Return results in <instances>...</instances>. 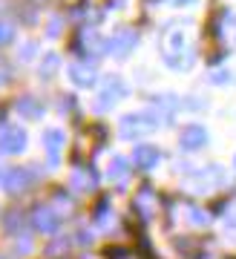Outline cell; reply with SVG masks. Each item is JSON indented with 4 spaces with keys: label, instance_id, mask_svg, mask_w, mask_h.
<instances>
[{
    "label": "cell",
    "instance_id": "1",
    "mask_svg": "<svg viewBox=\"0 0 236 259\" xmlns=\"http://www.w3.org/2000/svg\"><path fill=\"white\" fill-rule=\"evenodd\" d=\"M162 121H159V115H155L153 110L150 112H130V115H124V118L118 121V133H121V139H138V136H147V133H153L155 127H159Z\"/></svg>",
    "mask_w": 236,
    "mask_h": 259
},
{
    "label": "cell",
    "instance_id": "2",
    "mask_svg": "<svg viewBox=\"0 0 236 259\" xmlns=\"http://www.w3.org/2000/svg\"><path fill=\"white\" fill-rule=\"evenodd\" d=\"M32 225H35L41 233H55V231H61L64 219H61V213L55 210V207H49V204H37L35 210H32Z\"/></svg>",
    "mask_w": 236,
    "mask_h": 259
},
{
    "label": "cell",
    "instance_id": "3",
    "mask_svg": "<svg viewBox=\"0 0 236 259\" xmlns=\"http://www.w3.org/2000/svg\"><path fill=\"white\" fill-rule=\"evenodd\" d=\"M26 150V130L23 127H12V124H3L0 130V153H23Z\"/></svg>",
    "mask_w": 236,
    "mask_h": 259
},
{
    "label": "cell",
    "instance_id": "4",
    "mask_svg": "<svg viewBox=\"0 0 236 259\" xmlns=\"http://www.w3.org/2000/svg\"><path fill=\"white\" fill-rule=\"evenodd\" d=\"M124 93H127V87H124V81L121 78H107L104 81V90H101V95H98V104H95V110H109L115 101H121L124 98Z\"/></svg>",
    "mask_w": 236,
    "mask_h": 259
},
{
    "label": "cell",
    "instance_id": "5",
    "mask_svg": "<svg viewBox=\"0 0 236 259\" xmlns=\"http://www.w3.org/2000/svg\"><path fill=\"white\" fill-rule=\"evenodd\" d=\"M66 139H64V133L58 127H49L44 130V150H46V158H49V164L58 167L61 164V150H64Z\"/></svg>",
    "mask_w": 236,
    "mask_h": 259
},
{
    "label": "cell",
    "instance_id": "6",
    "mask_svg": "<svg viewBox=\"0 0 236 259\" xmlns=\"http://www.w3.org/2000/svg\"><path fill=\"white\" fill-rule=\"evenodd\" d=\"M136 40H138V37H136V32H133V29H121L118 35H112L107 40V49L115 58H127L130 52L136 49Z\"/></svg>",
    "mask_w": 236,
    "mask_h": 259
},
{
    "label": "cell",
    "instance_id": "7",
    "mask_svg": "<svg viewBox=\"0 0 236 259\" xmlns=\"http://www.w3.org/2000/svg\"><path fill=\"white\" fill-rule=\"evenodd\" d=\"M179 144L182 150H199L208 144V130L202 127V124H190V127L182 130V136H179Z\"/></svg>",
    "mask_w": 236,
    "mask_h": 259
},
{
    "label": "cell",
    "instance_id": "8",
    "mask_svg": "<svg viewBox=\"0 0 236 259\" xmlns=\"http://www.w3.org/2000/svg\"><path fill=\"white\" fill-rule=\"evenodd\" d=\"M159 158H162V153H159V147H153V144H136V150H133V161H136V167H141V170H153V167L159 164Z\"/></svg>",
    "mask_w": 236,
    "mask_h": 259
},
{
    "label": "cell",
    "instance_id": "9",
    "mask_svg": "<svg viewBox=\"0 0 236 259\" xmlns=\"http://www.w3.org/2000/svg\"><path fill=\"white\" fill-rule=\"evenodd\" d=\"M29 185H32V173H29V170H20V167H15V170H9V173H6V179H3V187H6L9 193H18V190H26Z\"/></svg>",
    "mask_w": 236,
    "mask_h": 259
},
{
    "label": "cell",
    "instance_id": "10",
    "mask_svg": "<svg viewBox=\"0 0 236 259\" xmlns=\"http://www.w3.org/2000/svg\"><path fill=\"white\" fill-rule=\"evenodd\" d=\"M15 107H18V112L23 115V118H29V121H35V118L44 115V104L37 101L35 95H20L18 101H15Z\"/></svg>",
    "mask_w": 236,
    "mask_h": 259
},
{
    "label": "cell",
    "instance_id": "11",
    "mask_svg": "<svg viewBox=\"0 0 236 259\" xmlns=\"http://www.w3.org/2000/svg\"><path fill=\"white\" fill-rule=\"evenodd\" d=\"M69 78L75 87H92L95 83V69L90 64H72L69 66Z\"/></svg>",
    "mask_w": 236,
    "mask_h": 259
},
{
    "label": "cell",
    "instance_id": "12",
    "mask_svg": "<svg viewBox=\"0 0 236 259\" xmlns=\"http://www.w3.org/2000/svg\"><path fill=\"white\" fill-rule=\"evenodd\" d=\"M127 158H121V156H112V158H109V167H107V170H109V173H107V176L109 179H112V182H124V179H127Z\"/></svg>",
    "mask_w": 236,
    "mask_h": 259
},
{
    "label": "cell",
    "instance_id": "13",
    "mask_svg": "<svg viewBox=\"0 0 236 259\" xmlns=\"http://www.w3.org/2000/svg\"><path fill=\"white\" fill-rule=\"evenodd\" d=\"M164 61H167V66H173V69H190L193 66V52H184V55L176 52V55H167Z\"/></svg>",
    "mask_w": 236,
    "mask_h": 259
},
{
    "label": "cell",
    "instance_id": "14",
    "mask_svg": "<svg viewBox=\"0 0 236 259\" xmlns=\"http://www.w3.org/2000/svg\"><path fill=\"white\" fill-rule=\"evenodd\" d=\"M15 26H12L9 20H0V47H6V44H12L15 40Z\"/></svg>",
    "mask_w": 236,
    "mask_h": 259
},
{
    "label": "cell",
    "instance_id": "15",
    "mask_svg": "<svg viewBox=\"0 0 236 259\" xmlns=\"http://www.w3.org/2000/svg\"><path fill=\"white\" fill-rule=\"evenodd\" d=\"M46 61L41 64V75H52L55 69H58V55L55 52H49V55H44Z\"/></svg>",
    "mask_w": 236,
    "mask_h": 259
},
{
    "label": "cell",
    "instance_id": "16",
    "mask_svg": "<svg viewBox=\"0 0 236 259\" xmlns=\"http://www.w3.org/2000/svg\"><path fill=\"white\" fill-rule=\"evenodd\" d=\"M190 216H193V219H190L193 225H208V213L199 210V207H190Z\"/></svg>",
    "mask_w": 236,
    "mask_h": 259
},
{
    "label": "cell",
    "instance_id": "17",
    "mask_svg": "<svg viewBox=\"0 0 236 259\" xmlns=\"http://www.w3.org/2000/svg\"><path fill=\"white\" fill-rule=\"evenodd\" d=\"M210 78H213V83H227V81H230V78H233V75H230V72H225V69H222V72H213V75H210Z\"/></svg>",
    "mask_w": 236,
    "mask_h": 259
},
{
    "label": "cell",
    "instance_id": "18",
    "mask_svg": "<svg viewBox=\"0 0 236 259\" xmlns=\"http://www.w3.org/2000/svg\"><path fill=\"white\" fill-rule=\"evenodd\" d=\"M9 64H6V61H3V58H0V83H6L9 81Z\"/></svg>",
    "mask_w": 236,
    "mask_h": 259
},
{
    "label": "cell",
    "instance_id": "19",
    "mask_svg": "<svg viewBox=\"0 0 236 259\" xmlns=\"http://www.w3.org/2000/svg\"><path fill=\"white\" fill-rule=\"evenodd\" d=\"M225 20L230 23V32H227V35H230V40L236 44V18H233V15H225ZM227 35H225V37H227Z\"/></svg>",
    "mask_w": 236,
    "mask_h": 259
},
{
    "label": "cell",
    "instance_id": "20",
    "mask_svg": "<svg viewBox=\"0 0 236 259\" xmlns=\"http://www.w3.org/2000/svg\"><path fill=\"white\" fill-rule=\"evenodd\" d=\"M35 44H26V47H23V52H20V58H23V61H29V55H35Z\"/></svg>",
    "mask_w": 236,
    "mask_h": 259
},
{
    "label": "cell",
    "instance_id": "21",
    "mask_svg": "<svg viewBox=\"0 0 236 259\" xmlns=\"http://www.w3.org/2000/svg\"><path fill=\"white\" fill-rule=\"evenodd\" d=\"M58 29H61V20L55 18L52 23H49V37H58Z\"/></svg>",
    "mask_w": 236,
    "mask_h": 259
},
{
    "label": "cell",
    "instance_id": "22",
    "mask_svg": "<svg viewBox=\"0 0 236 259\" xmlns=\"http://www.w3.org/2000/svg\"><path fill=\"white\" fill-rule=\"evenodd\" d=\"M176 3H190V0H176Z\"/></svg>",
    "mask_w": 236,
    "mask_h": 259
}]
</instances>
